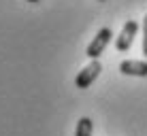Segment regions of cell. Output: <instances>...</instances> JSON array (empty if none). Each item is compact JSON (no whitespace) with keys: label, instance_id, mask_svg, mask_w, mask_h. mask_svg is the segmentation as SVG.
Here are the masks:
<instances>
[{"label":"cell","instance_id":"obj_1","mask_svg":"<svg viewBox=\"0 0 147 136\" xmlns=\"http://www.w3.org/2000/svg\"><path fill=\"white\" fill-rule=\"evenodd\" d=\"M111 36H113V32H111V28H100L98 34L94 36V41L88 45V49H85V55H88L90 60H98L100 53L105 51V47L111 43Z\"/></svg>","mask_w":147,"mask_h":136},{"label":"cell","instance_id":"obj_2","mask_svg":"<svg viewBox=\"0 0 147 136\" xmlns=\"http://www.w3.org/2000/svg\"><path fill=\"white\" fill-rule=\"evenodd\" d=\"M100 70H102V64L98 62V60H92V62L88 64L81 72L77 74V79H75V85H77L79 89H88L90 85L96 81V77L100 74Z\"/></svg>","mask_w":147,"mask_h":136},{"label":"cell","instance_id":"obj_3","mask_svg":"<svg viewBox=\"0 0 147 136\" xmlns=\"http://www.w3.org/2000/svg\"><path fill=\"white\" fill-rule=\"evenodd\" d=\"M136 30H139V23H136L134 19H128V21L124 23L119 36L115 38V49H117V51H128V49L132 47V41L136 36Z\"/></svg>","mask_w":147,"mask_h":136},{"label":"cell","instance_id":"obj_4","mask_svg":"<svg viewBox=\"0 0 147 136\" xmlns=\"http://www.w3.org/2000/svg\"><path fill=\"white\" fill-rule=\"evenodd\" d=\"M121 74H130V77H147V62L141 60H124L119 64Z\"/></svg>","mask_w":147,"mask_h":136},{"label":"cell","instance_id":"obj_5","mask_svg":"<svg viewBox=\"0 0 147 136\" xmlns=\"http://www.w3.org/2000/svg\"><path fill=\"white\" fill-rule=\"evenodd\" d=\"M92 130H94L92 119H90V117H81L79 121H77V130H75V136H92Z\"/></svg>","mask_w":147,"mask_h":136},{"label":"cell","instance_id":"obj_6","mask_svg":"<svg viewBox=\"0 0 147 136\" xmlns=\"http://www.w3.org/2000/svg\"><path fill=\"white\" fill-rule=\"evenodd\" d=\"M143 53L147 58V15L143 17Z\"/></svg>","mask_w":147,"mask_h":136},{"label":"cell","instance_id":"obj_7","mask_svg":"<svg viewBox=\"0 0 147 136\" xmlns=\"http://www.w3.org/2000/svg\"><path fill=\"white\" fill-rule=\"evenodd\" d=\"M26 2H38V0H26Z\"/></svg>","mask_w":147,"mask_h":136},{"label":"cell","instance_id":"obj_8","mask_svg":"<svg viewBox=\"0 0 147 136\" xmlns=\"http://www.w3.org/2000/svg\"><path fill=\"white\" fill-rule=\"evenodd\" d=\"M100 2H107V0H100Z\"/></svg>","mask_w":147,"mask_h":136}]
</instances>
